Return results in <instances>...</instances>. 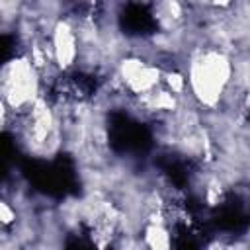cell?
<instances>
[{
    "instance_id": "cell-1",
    "label": "cell",
    "mask_w": 250,
    "mask_h": 250,
    "mask_svg": "<svg viewBox=\"0 0 250 250\" xmlns=\"http://www.w3.org/2000/svg\"><path fill=\"white\" fill-rule=\"evenodd\" d=\"M234 0H205V4L209 8H215V10H229L232 6Z\"/></svg>"
}]
</instances>
